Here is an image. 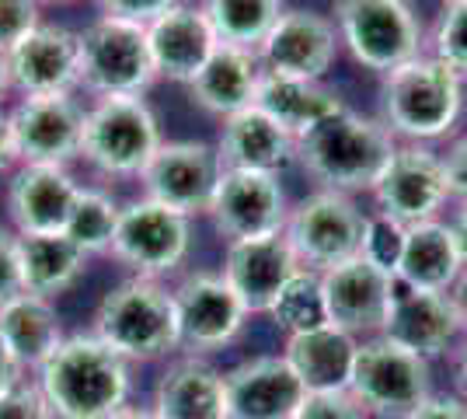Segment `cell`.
I'll return each instance as SVG.
<instances>
[{"label": "cell", "instance_id": "1", "mask_svg": "<svg viewBox=\"0 0 467 419\" xmlns=\"http://www.w3.org/2000/svg\"><path fill=\"white\" fill-rule=\"evenodd\" d=\"M57 419H109L130 399V360L95 332L67 336L36 374Z\"/></svg>", "mask_w": 467, "mask_h": 419}, {"label": "cell", "instance_id": "2", "mask_svg": "<svg viewBox=\"0 0 467 419\" xmlns=\"http://www.w3.org/2000/svg\"><path fill=\"white\" fill-rule=\"evenodd\" d=\"M394 147L398 140L380 120L342 109L296 137V161L314 182H321V189L352 196L370 193Z\"/></svg>", "mask_w": 467, "mask_h": 419}, {"label": "cell", "instance_id": "3", "mask_svg": "<svg viewBox=\"0 0 467 419\" xmlns=\"http://www.w3.org/2000/svg\"><path fill=\"white\" fill-rule=\"evenodd\" d=\"M384 116L394 140L401 143H429L447 137L464 109V78L450 70L432 53H419L409 63L384 74Z\"/></svg>", "mask_w": 467, "mask_h": 419}, {"label": "cell", "instance_id": "4", "mask_svg": "<svg viewBox=\"0 0 467 419\" xmlns=\"http://www.w3.org/2000/svg\"><path fill=\"white\" fill-rule=\"evenodd\" d=\"M95 336L119 357L157 360L178 350V321L171 290L161 279L130 277L112 287L95 308Z\"/></svg>", "mask_w": 467, "mask_h": 419}, {"label": "cell", "instance_id": "5", "mask_svg": "<svg viewBox=\"0 0 467 419\" xmlns=\"http://www.w3.org/2000/svg\"><path fill=\"white\" fill-rule=\"evenodd\" d=\"M161 143V126L143 95H109L84 112L80 158L105 175L140 179Z\"/></svg>", "mask_w": 467, "mask_h": 419}, {"label": "cell", "instance_id": "6", "mask_svg": "<svg viewBox=\"0 0 467 419\" xmlns=\"http://www.w3.org/2000/svg\"><path fill=\"white\" fill-rule=\"evenodd\" d=\"M349 395L367 409V416L409 419L432 395L429 360L388 336L359 340Z\"/></svg>", "mask_w": 467, "mask_h": 419}, {"label": "cell", "instance_id": "7", "mask_svg": "<svg viewBox=\"0 0 467 419\" xmlns=\"http://www.w3.org/2000/svg\"><path fill=\"white\" fill-rule=\"evenodd\" d=\"M80 88L95 99L109 95H143L157 70L147 46V25L122 18H98L78 32Z\"/></svg>", "mask_w": 467, "mask_h": 419}, {"label": "cell", "instance_id": "8", "mask_svg": "<svg viewBox=\"0 0 467 419\" xmlns=\"http://www.w3.org/2000/svg\"><path fill=\"white\" fill-rule=\"evenodd\" d=\"M335 32L356 63L388 74L422 53V21L409 0H335Z\"/></svg>", "mask_w": 467, "mask_h": 419}, {"label": "cell", "instance_id": "9", "mask_svg": "<svg viewBox=\"0 0 467 419\" xmlns=\"http://www.w3.org/2000/svg\"><path fill=\"white\" fill-rule=\"evenodd\" d=\"M363 227H367V214L352 203V196L317 189L293 206L283 235L304 269L325 273L331 266H342L359 256Z\"/></svg>", "mask_w": 467, "mask_h": 419}, {"label": "cell", "instance_id": "10", "mask_svg": "<svg viewBox=\"0 0 467 419\" xmlns=\"http://www.w3.org/2000/svg\"><path fill=\"white\" fill-rule=\"evenodd\" d=\"M192 217L154 200H137L119 210V227L112 238V256L133 277L161 279L175 273L192 245Z\"/></svg>", "mask_w": 467, "mask_h": 419}, {"label": "cell", "instance_id": "11", "mask_svg": "<svg viewBox=\"0 0 467 419\" xmlns=\"http://www.w3.org/2000/svg\"><path fill=\"white\" fill-rule=\"evenodd\" d=\"M370 193L377 214L398 220L401 227L436 220L450 200L443 154H436L429 143H398Z\"/></svg>", "mask_w": 467, "mask_h": 419}, {"label": "cell", "instance_id": "12", "mask_svg": "<svg viewBox=\"0 0 467 419\" xmlns=\"http://www.w3.org/2000/svg\"><path fill=\"white\" fill-rule=\"evenodd\" d=\"M206 214L227 241H244L279 235L286 227L290 206H286V193L279 185V175L223 168Z\"/></svg>", "mask_w": 467, "mask_h": 419}, {"label": "cell", "instance_id": "13", "mask_svg": "<svg viewBox=\"0 0 467 419\" xmlns=\"http://www.w3.org/2000/svg\"><path fill=\"white\" fill-rule=\"evenodd\" d=\"M220 172L223 164L216 147L202 140H171L157 147L154 158L140 172V182L147 200L164 203L178 214L192 217V214H206Z\"/></svg>", "mask_w": 467, "mask_h": 419}, {"label": "cell", "instance_id": "14", "mask_svg": "<svg viewBox=\"0 0 467 419\" xmlns=\"http://www.w3.org/2000/svg\"><path fill=\"white\" fill-rule=\"evenodd\" d=\"M178 321V346L192 357L223 350L244 329L248 311L220 273H192L171 290Z\"/></svg>", "mask_w": 467, "mask_h": 419}, {"label": "cell", "instance_id": "15", "mask_svg": "<svg viewBox=\"0 0 467 419\" xmlns=\"http://www.w3.org/2000/svg\"><path fill=\"white\" fill-rule=\"evenodd\" d=\"M11 147L21 164H70L80 158L84 109L74 95H39L21 99L7 112Z\"/></svg>", "mask_w": 467, "mask_h": 419}, {"label": "cell", "instance_id": "16", "mask_svg": "<svg viewBox=\"0 0 467 419\" xmlns=\"http://www.w3.org/2000/svg\"><path fill=\"white\" fill-rule=\"evenodd\" d=\"M317 277H321L325 315L335 329L349 332L356 340L380 336L390 308V294H394V273L356 256V259L331 266Z\"/></svg>", "mask_w": 467, "mask_h": 419}, {"label": "cell", "instance_id": "17", "mask_svg": "<svg viewBox=\"0 0 467 419\" xmlns=\"http://www.w3.org/2000/svg\"><path fill=\"white\" fill-rule=\"evenodd\" d=\"M335 49H338L335 21H328L317 11L293 7V11H283L275 18L269 36L254 49V57H258L265 74L296 80H325V74L335 63Z\"/></svg>", "mask_w": 467, "mask_h": 419}, {"label": "cell", "instance_id": "18", "mask_svg": "<svg viewBox=\"0 0 467 419\" xmlns=\"http://www.w3.org/2000/svg\"><path fill=\"white\" fill-rule=\"evenodd\" d=\"M304 266L290 248L286 235H265V238L227 241L223 269L220 277L231 283L237 300L248 315H269L279 290L290 283Z\"/></svg>", "mask_w": 467, "mask_h": 419}, {"label": "cell", "instance_id": "19", "mask_svg": "<svg viewBox=\"0 0 467 419\" xmlns=\"http://www.w3.org/2000/svg\"><path fill=\"white\" fill-rule=\"evenodd\" d=\"M7 67H11V88L21 99L74 95V88H80L78 32L42 21L15 49H7Z\"/></svg>", "mask_w": 467, "mask_h": 419}, {"label": "cell", "instance_id": "20", "mask_svg": "<svg viewBox=\"0 0 467 419\" xmlns=\"http://www.w3.org/2000/svg\"><path fill=\"white\" fill-rule=\"evenodd\" d=\"M461 332L464 329H461L450 294L419 290V287L394 279V294H390V308L380 336L401 342L405 350H415L419 357L432 360L443 357Z\"/></svg>", "mask_w": 467, "mask_h": 419}, {"label": "cell", "instance_id": "21", "mask_svg": "<svg viewBox=\"0 0 467 419\" xmlns=\"http://www.w3.org/2000/svg\"><path fill=\"white\" fill-rule=\"evenodd\" d=\"M231 419H293L307 388L293 374L283 353L252 357L223 374Z\"/></svg>", "mask_w": 467, "mask_h": 419}, {"label": "cell", "instance_id": "22", "mask_svg": "<svg viewBox=\"0 0 467 419\" xmlns=\"http://www.w3.org/2000/svg\"><path fill=\"white\" fill-rule=\"evenodd\" d=\"M147 46H150L157 78L192 84L195 74L216 53L220 39L202 7L178 0L171 11H164L161 18L147 25Z\"/></svg>", "mask_w": 467, "mask_h": 419}, {"label": "cell", "instance_id": "23", "mask_svg": "<svg viewBox=\"0 0 467 419\" xmlns=\"http://www.w3.org/2000/svg\"><path fill=\"white\" fill-rule=\"evenodd\" d=\"M80 182L63 164H21L7 185V214L18 235H57L67 227Z\"/></svg>", "mask_w": 467, "mask_h": 419}, {"label": "cell", "instance_id": "24", "mask_svg": "<svg viewBox=\"0 0 467 419\" xmlns=\"http://www.w3.org/2000/svg\"><path fill=\"white\" fill-rule=\"evenodd\" d=\"M216 154L223 168L279 175L286 164L296 161V140L275 120H269L258 105H252L223 120Z\"/></svg>", "mask_w": 467, "mask_h": 419}, {"label": "cell", "instance_id": "25", "mask_svg": "<svg viewBox=\"0 0 467 419\" xmlns=\"http://www.w3.org/2000/svg\"><path fill=\"white\" fill-rule=\"evenodd\" d=\"M150 413L157 419H231L223 374L192 353L171 360L157 381Z\"/></svg>", "mask_w": 467, "mask_h": 419}, {"label": "cell", "instance_id": "26", "mask_svg": "<svg viewBox=\"0 0 467 419\" xmlns=\"http://www.w3.org/2000/svg\"><path fill=\"white\" fill-rule=\"evenodd\" d=\"M359 340L335 329L331 321L286 336L283 357L307 392H349L352 363Z\"/></svg>", "mask_w": 467, "mask_h": 419}, {"label": "cell", "instance_id": "27", "mask_svg": "<svg viewBox=\"0 0 467 419\" xmlns=\"http://www.w3.org/2000/svg\"><path fill=\"white\" fill-rule=\"evenodd\" d=\"M464 273V262L457 252L453 231L443 220H422L405 227V241H401V256L394 266V279L409 283L419 290H440L450 294V287Z\"/></svg>", "mask_w": 467, "mask_h": 419}, {"label": "cell", "instance_id": "28", "mask_svg": "<svg viewBox=\"0 0 467 419\" xmlns=\"http://www.w3.org/2000/svg\"><path fill=\"white\" fill-rule=\"evenodd\" d=\"M63 321H59L53 300L36 298V294H18L7 304H0V342L15 357L21 371H36L59 350Z\"/></svg>", "mask_w": 467, "mask_h": 419}, {"label": "cell", "instance_id": "29", "mask_svg": "<svg viewBox=\"0 0 467 419\" xmlns=\"http://www.w3.org/2000/svg\"><path fill=\"white\" fill-rule=\"evenodd\" d=\"M258 80H262V63L252 49H237V46L220 42L206 67L192 78L189 91L206 112L227 120L241 109H252Z\"/></svg>", "mask_w": 467, "mask_h": 419}, {"label": "cell", "instance_id": "30", "mask_svg": "<svg viewBox=\"0 0 467 419\" xmlns=\"http://www.w3.org/2000/svg\"><path fill=\"white\" fill-rule=\"evenodd\" d=\"M254 105L269 120L279 122L293 140L304 137L317 122H325L328 116L346 109L342 99L331 88H325L321 80L279 78V74H265V70H262L258 91H254Z\"/></svg>", "mask_w": 467, "mask_h": 419}, {"label": "cell", "instance_id": "31", "mask_svg": "<svg viewBox=\"0 0 467 419\" xmlns=\"http://www.w3.org/2000/svg\"><path fill=\"white\" fill-rule=\"evenodd\" d=\"M18 241L21 294L53 300L80 279L88 256L63 231L57 235H15Z\"/></svg>", "mask_w": 467, "mask_h": 419}, {"label": "cell", "instance_id": "32", "mask_svg": "<svg viewBox=\"0 0 467 419\" xmlns=\"http://www.w3.org/2000/svg\"><path fill=\"white\" fill-rule=\"evenodd\" d=\"M202 11L223 46L254 53L283 15V0H202Z\"/></svg>", "mask_w": 467, "mask_h": 419}, {"label": "cell", "instance_id": "33", "mask_svg": "<svg viewBox=\"0 0 467 419\" xmlns=\"http://www.w3.org/2000/svg\"><path fill=\"white\" fill-rule=\"evenodd\" d=\"M119 210H122V206H119L109 193H101V189H84V185H80L63 235L74 241L84 256L112 252V238H116V227H119Z\"/></svg>", "mask_w": 467, "mask_h": 419}, {"label": "cell", "instance_id": "34", "mask_svg": "<svg viewBox=\"0 0 467 419\" xmlns=\"http://www.w3.org/2000/svg\"><path fill=\"white\" fill-rule=\"evenodd\" d=\"M269 315H273V321L279 329H286V336L325 325L328 315H325V298H321V277L311 273V269H300L279 290V298L269 308Z\"/></svg>", "mask_w": 467, "mask_h": 419}, {"label": "cell", "instance_id": "35", "mask_svg": "<svg viewBox=\"0 0 467 419\" xmlns=\"http://www.w3.org/2000/svg\"><path fill=\"white\" fill-rule=\"evenodd\" d=\"M432 57L443 60L461 78L467 74V0H447L432 25Z\"/></svg>", "mask_w": 467, "mask_h": 419}, {"label": "cell", "instance_id": "36", "mask_svg": "<svg viewBox=\"0 0 467 419\" xmlns=\"http://www.w3.org/2000/svg\"><path fill=\"white\" fill-rule=\"evenodd\" d=\"M401 241H405V227L398 220L384 217V214H367V227H363V248L359 256L370 259L373 266L394 273L398 256H401Z\"/></svg>", "mask_w": 467, "mask_h": 419}, {"label": "cell", "instance_id": "37", "mask_svg": "<svg viewBox=\"0 0 467 419\" xmlns=\"http://www.w3.org/2000/svg\"><path fill=\"white\" fill-rule=\"evenodd\" d=\"M293 419H370L349 392H307Z\"/></svg>", "mask_w": 467, "mask_h": 419}, {"label": "cell", "instance_id": "38", "mask_svg": "<svg viewBox=\"0 0 467 419\" xmlns=\"http://www.w3.org/2000/svg\"><path fill=\"white\" fill-rule=\"evenodd\" d=\"M39 25V0H0V53L15 49Z\"/></svg>", "mask_w": 467, "mask_h": 419}, {"label": "cell", "instance_id": "39", "mask_svg": "<svg viewBox=\"0 0 467 419\" xmlns=\"http://www.w3.org/2000/svg\"><path fill=\"white\" fill-rule=\"evenodd\" d=\"M0 419H57L53 405L46 402L39 384H28V378L0 395Z\"/></svg>", "mask_w": 467, "mask_h": 419}, {"label": "cell", "instance_id": "40", "mask_svg": "<svg viewBox=\"0 0 467 419\" xmlns=\"http://www.w3.org/2000/svg\"><path fill=\"white\" fill-rule=\"evenodd\" d=\"M101 11L109 18L137 21V25H150L154 18H161L164 11H171L178 0H98Z\"/></svg>", "mask_w": 467, "mask_h": 419}, {"label": "cell", "instance_id": "41", "mask_svg": "<svg viewBox=\"0 0 467 419\" xmlns=\"http://www.w3.org/2000/svg\"><path fill=\"white\" fill-rule=\"evenodd\" d=\"M21 294V273H18V241L0 227V304Z\"/></svg>", "mask_w": 467, "mask_h": 419}, {"label": "cell", "instance_id": "42", "mask_svg": "<svg viewBox=\"0 0 467 419\" xmlns=\"http://www.w3.org/2000/svg\"><path fill=\"white\" fill-rule=\"evenodd\" d=\"M443 172H447L450 200L467 203V137L450 143V151L443 154Z\"/></svg>", "mask_w": 467, "mask_h": 419}, {"label": "cell", "instance_id": "43", "mask_svg": "<svg viewBox=\"0 0 467 419\" xmlns=\"http://www.w3.org/2000/svg\"><path fill=\"white\" fill-rule=\"evenodd\" d=\"M409 419H467V402L457 395H429Z\"/></svg>", "mask_w": 467, "mask_h": 419}, {"label": "cell", "instance_id": "44", "mask_svg": "<svg viewBox=\"0 0 467 419\" xmlns=\"http://www.w3.org/2000/svg\"><path fill=\"white\" fill-rule=\"evenodd\" d=\"M21 381H25V371L15 363V357H11V353L4 350V342H0V395L11 392V388L21 384Z\"/></svg>", "mask_w": 467, "mask_h": 419}, {"label": "cell", "instance_id": "45", "mask_svg": "<svg viewBox=\"0 0 467 419\" xmlns=\"http://www.w3.org/2000/svg\"><path fill=\"white\" fill-rule=\"evenodd\" d=\"M450 231H453V241H457V252H461V262L467 269V203H461V210L450 220Z\"/></svg>", "mask_w": 467, "mask_h": 419}, {"label": "cell", "instance_id": "46", "mask_svg": "<svg viewBox=\"0 0 467 419\" xmlns=\"http://www.w3.org/2000/svg\"><path fill=\"white\" fill-rule=\"evenodd\" d=\"M15 164V147H11V126H7V112L0 109V175Z\"/></svg>", "mask_w": 467, "mask_h": 419}, {"label": "cell", "instance_id": "47", "mask_svg": "<svg viewBox=\"0 0 467 419\" xmlns=\"http://www.w3.org/2000/svg\"><path fill=\"white\" fill-rule=\"evenodd\" d=\"M450 300H453V308H457V319H461V329L467 332V269L457 277V283L450 287Z\"/></svg>", "mask_w": 467, "mask_h": 419}, {"label": "cell", "instance_id": "48", "mask_svg": "<svg viewBox=\"0 0 467 419\" xmlns=\"http://www.w3.org/2000/svg\"><path fill=\"white\" fill-rule=\"evenodd\" d=\"M109 419H157L150 409H140V405H122V409H116Z\"/></svg>", "mask_w": 467, "mask_h": 419}, {"label": "cell", "instance_id": "49", "mask_svg": "<svg viewBox=\"0 0 467 419\" xmlns=\"http://www.w3.org/2000/svg\"><path fill=\"white\" fill-rule=\"evenodd\" d=\"M15 88H11V67H7V53H0V105H4V99L11 95Z\"/></svg>", "mask_w": 467, "mask_h": 419}, {"label": "cell", "instance_id": "50", "mask_svg": "<svg viewBox=\"0 0 467 419\" xmlns=\"http://www.w3.org/2000/svg\"><path fill=\"white\" fill-rule=\"evenodd\" d=\"M457 388H461V399L467 402V350L457 360Z\"/></svg>", "mask_w": 467, "mask_h": 419}, {"label": "cell", "instance_id": "51", "mask_svg": "<svg viewBox=\"0 0 467 419\" xmlns=\"http://www.w3.org/2000/svg\"><path fill=\"white\" fill-rule=\"evenodd\" d=\"M39 4H42V0H39ZM49 4H53V0H49Z\"/></svg>", "mask_w": 467, "mask_h": 419}]
</instances>
